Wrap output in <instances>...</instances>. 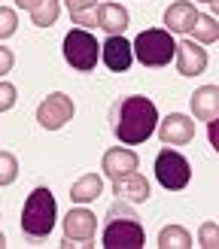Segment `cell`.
Instances as JSON below:
<instances>
[{
	"label": "cell",
	"instance_id": "1",
	"mask_svg": "<svg viewBox=\"0 0 219 249\" xmlns=\"http://www.w3.org/2000/svg\"><path fill=\"white\" fill-rule=\"evenodd\" d=\"M155 124H158V109L149 97H143V94L122 97L113 107V134H116V140L125 143V146L146 143L152 137Z\"/></svg>",
	"mask_w": 219,
	"mask_h": 249
},
{
	"label": "cell",
	"instance_id": "2",
	"mask_svg": "<svg viewBox=\"0 0 219 249\" xmlns=\"http://www.w3.org/2000/svg\"><path fill=\"white\" fill-rule=\"evenodd\" d=\"M55 197L52 192L40 185V189H34L28 195V201H24V210H21V231L28 234V237H49L55 228Z\"/></svg>",
	"mask_w": 219,
	"mask_h": 249
},
{
	"label": "cell",
	"instance_id": "3",
	"mask_svg": "<svg viewBox=\"0 0 219 249\" xmlns=\"http://www.w3.org/2000/svg\"><path fill=\"white\" fill-rule=\"evenodd\" d=\"M131 52L137 55V61L143 67H164L170 64V58L177 52L174 36L162 28H146L137 34V40L131 43Z\"/></svg>",
	"mask_w": 219,
	"mask_h": 249
},
{
	"label": "cell",
	"instance_id": "4",
	"mask_svg": "<svg viewBox=\"0 0 219 249\" xmlns=\"http://www.w3.org/2000/svg\"><path fill=\"white\" fill-rule=\"evenodd\" d=\"M110 219L113 222H107L101 246H107V249H143L146 246V231L134 216L125 213L119 219L116 213H110Z\"/></svg>",
	"mask_w": 219,
	"mask_h": 249
},
{
	"label": "cell",
	"instance_id": "5",
	"mask_svg": "<svg viewBox=\"0 0 219 249\" xmlns=\"http://www.w3.org/2000/svg\"><path fill=\"white\" fill-rule=\"evenodd\" d=\"M97 55H101V46H97V40L85 28H73L64 36V61L73 70H79V73L94 70L97 67Z\"/></svg>",
	"mask_w": 219,
	"mask_h": 249
},
{
	"label": "cell",
	"instance_id": "6",
	"mask_svg": "<svg viewBox=\"0 0 219 249\" xmlns=\"http://www.w3.org/2000/svg\"><path fill=\"white\" fill-rule=\"evenodd\" d=\"M155 177H158V182H162L167 192H180V189L189 185L192 167H189V161L180 152H174V149H162L158 158H155Z\"/></svg>",
	"mask_w": 219,
	"mask_h": 249
},
{
	"label": "cell",
	"instance_id": "7",
	"mask_svg": "<svg viewBox=\"0 0 219 249\" xmlns=\"http://www.w3.org/2000/svg\"><path fill=\"white\" fill-rule=\"evenodd\" d=\"M97 231V216L85 207H76L64 216V240L61 246H91Z\"/></svg>",
	"mask_w": 219,
	"mask_h": 249
},
{
	"label": "cell",
	"instance_id": "8",
	"mask_svg": "<svg viewBox=\"0 0 219 249\" xmlns=\"http://www.w3.org/2000/svg\"><path fill=\"white\" fill-rule=\"evenodd\" d=\"M73 113H76L73 97H67L64 91H52L40 107H36V122H40L46 131H58L73 119Z\"/></svg>",
	"mask_w": 219,
	"mask_h": 249
},
{
	"label": "cell",
	"instance_id": "9",
	"mask_svg": "<svg viewBox=\"0 0 219 249\" xmlns=\"http://www.w3.org/2000/svg\"><path fill=\"white\" fill-rule=\"evenodd\" d=\"M158 137H162L164 146H186L195 140V122L182 113H170L158 124Z\"/></svg>",
	"mask_w": 219,
	"mask_h": 249
},
{
	"label": "cell",
	"instance_id": "10",
	"mask_svg": "<svg viewBox=\"0 0 219 249\" xmlns=\"http://www.w3.org/2000/svg\"><path fill=\"white\" fill-rule=\"evenodd\" d=\"M113 195L119 197V201H128V204H146L149 201V179L143 177V173L131 170L125 173V177L113 179Z\"/></svg>",
	"mask_w": 219,
	"mask_h": 249
},
{
	"label": "cell",
	"instance_id": "11",
	"mask_svg": "<svg viewBox=\"0 0 219 249\" xmlns=\"http://www.w3.org/2000/svg\"><path fill=\"white\" fill-rule=\"evenodd\" d=\"M177 70H180V76H198V73L207 70V49H201L195 40H186V43H177Z\"/></svg>",
	"mask_w": 219,
	"mask_h": 249
},
{
	"label": "cell",
	"instance_id": "12",
	"mask_svg": "<svg viewBox=\"0 0 219 249\" xmlns=\"http://www.w3.org/2000/svg\"><path fill=\"white\" fill-rule=\"evenodd\" d=\"M101 58H104V64L110 70H116V73H125L131 67V61H134V52H131V43L125 40L122 34L116 36H107L104 46H101Z\"/></svg>",
	"mask_w": 219,
	"mask_h": 249
},
{
	"label": "cell",
	"instance_id": "13",
	"mask_svg": "<svg viewBox=\"0 0 219 249\" xmlns=\"http://www.w3.org/2000/svg\"><path fill=\"white\" fill-rule=\"evenodd\" d=\"M101 167H104V173H107L110 179H119V177H125V173L137 170V155H134L131 149H122V146L107 149Z\"/></svg>",
	"mask_w": 219,
	"mask_h": 249
},
{
	"label": "cell",
	"instance_id": "14",
	"mask_svg": "<svg viewBox=\"0 0 219 249\" xmlns=\"http://www.w3.org/2000/svg\"><path fill=\"white\" fill-rule=\"evenodd\" d=\"M192 113L198 122H213L219 119V89L216 85H204L192 94Z\"/></svg>",
	"mask_w": 219,
	"mask_h": 249
},
{
	"label": "cell",
	"instance_id": "15",
	"mask_svg": "<svg viewBox=\"0 0 219 249\" xmlns=\"http://www.w3.org/2000/svg\"><path fill=\"white\" fill-rule=\"evenodd\" d=\"M94 16H97V28L110 36H116L128 28V9L119 3H101L94 9Z\"/></svg>",
	"mask_w": 219,
	"mask_h": 249
},
{
	"label": "cell",
	"instance_id": "16",
	"mask_svg": "<svg viewBox=\"0 0 219 249\" xmlns=\"http://www.w3.org/2000/svg\"><path fill=\"white\" fill-rule=\"evenodd\" d=\"M195 18H198V12H195L192 3H186V0L170 3L167 12H164V31L167 34H189V28L195 24Z\"/></svg>",
	"mask_w": 219,
	"mask_h": 249
},
{
	"label": "cell",
	"instance_id": "17",
	"mask_svg": "<svg viewBox=\"0 0 219 249\" xmlns=\"http://www.w3.org/2000/svg\"><path fill=\"white\" fill-rule=\"evenodd\" d=\"M104 192V179L97 173H85L76 182L70 185V201L73 204H89V201H97V195Z\"/></svg>",
	"mask_w": 219,
	"mask_h": 249
},
{
	"label": "cell",
	"instance_id": "18",
	"mask_svg": "<svg viewBox=\"0 0 219 249\" xmlns=\"http://www.w3.org/2000/svg\"><path fill=\"white\" fill-rule=\"evenodd\" d=\"M58 12H61V0H40V3L31 9V21L36 28H52L58 21Z\"/></svg>",
	"mask_w": 219,
	"mask_h": 249
},
{
	"label": "cell",
	"instance_id": "19",
	"mask_svg": "<svg viewBox=\"0 0 219 249\" xmlns=\"http://www.w3.org/2000/svg\"><path fill=\"white\" fill-rule=\"evenodd\" d=\"M158 246L162 249H189L192 246V234L180 225H167L158 234Z\"/></svg>",
	"mask_w": 219,
	"mask_h": 249
},
{
	"label": "cell",
	"instance_id": "20",
	"mask_svg": "<svg viewBox=\"0 0 219 249\" xmlns=\"http://www.w3.org/2000/svg\"><path fill=\"white\" fill-rule=\"evenodd\" d=\"M189 34L195 36V43H216L219 40V24L213 16H198L195 24L189 28Z\"/></svg>",
	"mask_w": 219,
	"mask_h": 249
},
{
	"label": "cell",
	"instance_id": "21",
	"mask_svg": "<svg viewBox=\"0 0 219 249\" xmlns=\"http://www.w3.org/2000/svg\"><path fill=\"white\" fill-rule=\"evenodd\" d=\"M18 177V161L12 152H0V185H12Z\"/></svg>",
	"mask_w": 219,
	"mask_h": 249
},
{
	"label": "cell",
	"instance_id": "22",
	"mask_svg": "<svg viewBox=\"0 0 219 249\" xmlns=\"http://www.w3.org/2000/svg\"><path fill=\"white\" fill-rule=\"evenodd\" d=\"M18 28V18L16 12H12L9 6H0V40H6V36H12Z\"/></svg>",
	"mask_w": 219,
	"mask_h": 249
},
{
	"label": "cell",
	"instance_id": "23",
	"mask_svg": "<svg viewBox=\"0 0 219 249\" xmlns=\"http://www.w3.org/2000/svg\"><path fill=\"white\" fill-rule=\"evenodd\" d=\"M198 237H201L204 249H216L219 246V225H216V222H204L201 231H198Z\"/></svg>",
	"mask_w": 219,
	"mask_h": 249
},
{
	"label": "cell",
	"instance_id": "24",
	"mask_svg": "<svg viewBox=\"0 0 219 249\" xmlns=\"http://www.w3.org/2000/svg\"><path fill=\"white\" fill-rule=\"evenodd\" d=\"M16 97H18L16 85H12V82H0V113H6V109L16 107Z\"/></svg>",
	"mask_w": 219,
	"mask_h": 249
},
{
	"label": "cell",
	"instance_id": "25",
	"mask_svg": "<svg viewBox=\"0 0 219 249\" xmlns=\"http://www.w3.org/2000/svg\"><path fill=\"white\" fill-rule=\"evenodd\" d=\"M73 24H79V28H97V16L94 9H82V12H73Z\"/></svg>",
	"mask_w": 219,
	"mask_h": 249
},
{
	"label": "cell",
	"instance_id": "26",
	"mask_svg": "<svg viewBox=\"0 0 219 249\" xmlns=\"http://www.w3.org/2000/svg\"><path fill=\"white\" fill-rule=\"evenodd\" d=\"M12 64H16V55H12L9 49L0 46V76H3V73H9V70H12Z\"/></svg>",
	"mask_w": 219,
	"mask_h": 249
},
{
	"label": "cell",
	"instance_id": "27",
	"mask_svg": "<svg viewBox=\"0 0 219 249\" xmlns=\"http://www.w3.org/2000/svg\"><path fill=\"white\" fill-rule=\"evenodd\" d=\"M64 3L70 9V16H73V12H82V9H94L97 0H64Z\"/></svg>",
	"mask_w": 219,
	"mask_h": 249
},
{
	"label": "cell",
	"instance_id": "28",
	"mask_svg": "<svg viewBox=\"0 0 219 249\" xmlns=\"http://www.w3.org/2000/svg\"><path fill=\"white\" fill-rule=\"evenodd\" d=\"M36 3H40V0H16V6H21V9H28V12H31V9H34Z\"/></svg>",
	"mask_w": 219,
	"mask_h": 249
},
{
	"label": "cell",
	"instance_id": "29",
	"mask_svg": "<svg viewBox=\"0 0 219 249\" xmlns=\"http://www.w3.org/2000/svg\"><path fill=\"white\" fill-rule=\"evenodd\" d=\"M6 246V237H3V234H0V249H3Z\"/></svg>",
	"mask_w": 219,
	"mask_h": 249
},
{
	"label": "cell",
	"instance_id": "30",
	"mask_svg": "<svg viewBox=\"0 0 219 249\" xmlns=\"http://www.w3.org/2000/svg\"><path fill=\"white\" fill-rule=\"evenodd\" d=\"M204 3H219V0H204Z\"/></svg>",
	"mask_w": 219,
	"mask_h": 249
}]
</instances>
